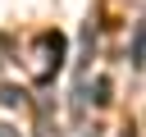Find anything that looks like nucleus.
Instances as JSON below:
<instances>
[{
  "mask_svg": "<svg viewBox=\"0 0 146 137\" xmlns=\"http://www.w3.org/2000/svg\"><path fill=\"white\" fill-rule=\"evenodd\" d=\"M64 55H68V41H64V32H41V37L32 41L27 78H32V82H50V78L64 68Z\"/></svg>",
  "mask_w": 146,
  "mask_h": 137,
  "instance_id": "1",
  "label": "nucleus"
},
{
  "mask_svg": "<svg viewBox=\"0 0 146 137\" xmlns=\"http://www.w3.org/2000/svg\"><path fill=\"white\" fill-rule=\"evenodd\" d=\"M141 50H146V32L141 23H132V68H141Z\"/></svg>",
  "mask_w": 146,
  "mask_h": 137,
  "instance_id": "2",
  "label": "nucleus"
},
{
  "mask_svg": "<svg viewBox=\"0 0 146 137\" xmlns=\"http://www.w3.org/2000/svg\"><path fill=\"white\" fill-rule=\"evenodd\" d=\"M91 91H96V96H91L96 105H110V82H105V78H96V87H91Z\"/></svg>",
  "mask_w": 146,
  "mask_h": 137,
  "instance_id": "3",
  "label": "nucleus"
},
{
  "mask_svg": "<svg viewBox=\"0 0 146 137\" xmlns=\"http://www.w3.org/2000/svg\"><path fill=\"white\" fill-rule=\"evenodd\" d=\"M0 105H23V91L18 87H0Z\"/></svg>",
  "mask_w": 146,
  "mask_h": 137,
  "instance_id": "4",
  "label": "nucleus"
},
{
  "mask_svg": "<svg viewBox=\"0 0 146 137\" xmlns=\"http://www.w3.org/2000/svg\"><path fill=\"white\" fill-rule=\"evenodd\" d=\"M9 46H14V41H9V37H0V64H9Z\"/></svg>",
  "mask_w": 146,
  "mask_h": 137,
  "instance_id": "5",
  "label": "nucleus"
},
{
  "mask_svg": "<svg viewBox=\"0 0 146 137\" xmlns=\"http://www.w3.org/2000/svg\"><path fill=\"white\" fill-rule=\"evenodd\" d=\"M36 137H59V132H55V128H50V123L41 119V128H36Z\"/></svg>",
  "mask_w": 146,
  "mask_h": 137,
  "instance_id": "6",
  "label": "nucleus"
},
{
  "mask_svg": "<svg viewBox=\"0 0 146 137\" xmlns=\"http://www.w3.org/2000/svg\"><path fill=\"white\" fill-rule=\"evenodd\" d=\"M128 137H132V132H128Z\"/></svg>",
  "mask_w": 146,
  "mask_h": 137,
  "instance_id": "7",
  "label": "nucleus"
}]
</instances>
